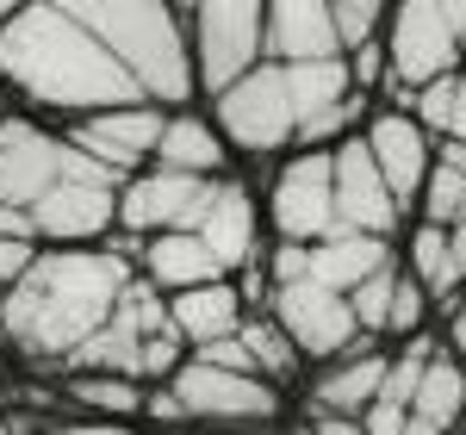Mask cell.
Returning a JSON list of instances; mask_svg holds the SVG:
<instances>
[{
    "label": "cell",
    "instance_id": "6da1fadb",
    "mask_svg": "<svg viewBox=\"0 0 466 435\" xmlns=\"http://www.w3.org/2000/svg\"><path fill=\"white\" fill-rule=\"evenodd\" d=\"M0 81L32 118H94L112 106H144L137 81L118 69L100 37L75 19V6H19L13 25L0 32Z\"/></svg>",
    "mask_w": 466,
    "mask_h": 435
},
{
    "label": "cell",
    "instance_id": "7a4b0ae2",
    "mask_svg": "<svg viewBox=\"0 0 466 435\" xmlns=\"http://www.w3.org/2000/svg\"><path fill=\"white\" fill-rule=\"evenodd\" d=\"M131 280L137 268L112 249H44L19 287L0 292V349L63 373L81 342L118 311Z\"/></svg>",
    "mask_w": 466,
    "mask_h": 435
},
{
    "label": "cell",
    "instance_id": "3957f363",
    "mask_svg": "<svg viewBox=\"0 0 466 435\" xmlns=\"http://www.w3.org/2000/svg\"><path fill=\"white\" fill-rule=\"evenodd\" d=\"M75 19L118 56V69L137 81V94H144L149 106H162V112L199 106L187 6H149V0H75Z\"/></svg>",
    "mask_w": 466,
    "mask_h": 435
},
{
    "label": "cell",
    "instance_id": "277c9868",
    "mask_svg": "<svg viewBox=\"0 0 466 435\" xmlns=\"http://www.w3.org/2000/svg\"><path fill=\"white\" fill-rule=\"evenodd\" d=\"M187 37H193V81L206 100H218L224 87L268 63V6L261 0L187 6Z\"/></svg>",
    "mask_w": 466,
    "mask_h": 435
},
{
    "label": "cell",
    "instance_id": "5b68a950",
    "mask_svg": "<svg viewBox=\"0 0 466 435\" xmlns=\"http://www.w3.org/2000/svg\"><path fill=\"white\" fill-rule=\"evenodd\" d=\"M118 187H125L118 175H106L100 162H87V156L69 149L63 181L32 206L37 243L44 249H106L118 237Z\"/></svg>",
    "mask_w": 466,
    "mask_h": 435
},
{
    "label": "cell",
    "instance_id": "8992f818",
    "mask_svg": "<svg viewBox=\"0 0 466 435\" xmlns=\"http://www.w3.org/2000/svg\"><path fill=\"white\" fill-rule=\"evenodd\" d=\"M386 69L398 94H423L430 81L466 69V6H435V0H404L386 19Z\"/></svg>",
    "mask_w": 466,
    "mask_h": 435
},
{
    "label": "cell",
    "instance_id": "52a82bcc",
    "mask_svg": "<svg viewBox=\"0 0 466 435\" xmlns=\"http://www.w3.org/2000/svg\"><path fill=\"white\" fill-rule=\"evenodd\" d=\"M218 137L237 156H292L299 149V112H292V87L280 63H261L255 75H243L237 87H224L218 100H206Z\"/></svg>",
    "mask_w": 466,
    "mask_h": 435
},
{
    "label": "cell",
    "instance_id": "ba28073f",
    "mask_svg": "<svg viewBox=\"0 0 466 435\" xmlns=\"http://www.w3.org/2000/svg\"><path fill=\"white\" fill-rule=\"evenodd\" d=\"M168 392L180 399V410L193 417V423H206V430H274L280 417H287V392L280 386H268V379H255V373H230V367H206L187 355L175 379H168Z\"/></svg>",
    "mask_w": 466,
    "mask_h": 435
},
{
    "label": "cell",
    "instance_id": "9c48e42d",
    "mask_svg": "<svg viewBox=\"0 0 466 435\" xmlns=\"http://www.w3.org/2000/svg\"><path fill=\"white\" fill-rule=\"evenodd\" d=\"M268 230H274V243H299V249L342 230L336 224V162H329V149L280 156V168L268 181Z\"/></svg>",
    "mask_w": 466,
    "mask_h": 435
},
{
    "label": "cell",
    "instance_id": "30bf717a",
    "mask_svg": "<svg viewBox=\"0 0 466 435\" xmlns=\"http://www.w3.org/2000/svg\"><path fill=\"white\" fill-rule=\"evenodd\" d=\"M268 318L287 329V342L299 349V361H305V367H329V361H342V355H355V349H367V336H360L349 298L329 292V287H318V280L274 287Z\"/></svg>",
    "mask_w": 466,
    "mask_h": 435
},
{
    "label": "cell",
    "instance_id": "8fae6325",
    "mask_svg": "<svg viewBox=\"0 0 466 435\" xmlns=\"http://www.w3.org/2000/svg\"><path fill=\"white\" fill-rule=\"evenodd\" d=\"M69 168V137L63 125H44L32 112H6L0 118V206L32 212Z\"/></svg>",
    "mask_w": 466,
    "mask_h": 435
},
{
    "label": "cell",
    "instance_id": "7c38bea8",
    "mask_svg": "<svg viewBox=\"0 0 466 435\" xmlns=\"http://www.w3.org/2000/svg\"><path fill=\"white\" fill-rule=\"evenodd\" d=\"M162 125H168V112L144 100V106H112V112H94V118H75V125H63V137H69L75 156H87L106 175L131 181V175L156 168Z\"/></svg>",
    "mask_w": 466,
    "mask_h": 435
},
{
    "label": "cell",
    "instance_id": "4fadbf2b",
    "mask_svg": "<svg viewBox=\"0 0 466 435\" xmlns=\"http://www.w3.org/2000/svg\"><path fill=\"white\" fill-rule=\"evenodd\" d=\"M360 144L380 162L398 212H417V199H423V187H430V175H435V137L423 131V118H417V112H398V106H373Z\"/></svg>",
    "mask_w": 466,
    "mask_h": 435
},
{
    "label": "cell",
    "instance_id": "5bb4252c",
    "mask_svg": "<svg viewBox=\"0 0 466 435\" xmlns=\"http://www.w3.org/2000/svg\"><path fill=\"white\" fill-rule=\"evenodd\" d=\"M212 181H193V175H168V168H144L118 187V230L125 237H168V230H193V218L206 206Z\"/></svg>",
    "mask_w": 466,
    "mask_h": 435
},
{
    "label": "cell",
    "instance_id": "9a60e30c",
    "mask_svg": "<svg viewBox=\"0 0 466 435\" xmlns=\"http://www.w3.org/2000/svg\"><path fill=\"white\" fill-rule=\"evenodd\" d=\"M329 162H336V224L342 230H360V237H386L398 243V230H404V212H398L392 187L380 175V162L367 156L360 137L329 149Z\"/></svg>",
    "mask_w": 466,
    "mask_h": 435
},
{
    "label": "cell",
    "instance_id": "2e32d148",
    "mask_svg": "<svg viewBox=\"0 0 466 435\" xmlns=\"http://www.w3.org/2000/svg\"><path fill=\"white\" fill-rule=\"evenodd\" d=\"M193 237L224 261L230 280H237L249 261L268 255V243H261V212H255V193H249L243 175H218L212 181L206 206H199V218H193Z\"/></svg>",
    "mask_w": 466,
    "mask_h": 435
},
{
    "label": "cell",
    "instance_id": "e0dca14e",
    "mask_svg": "<svg viewBox=\"0 0 466 435\" xmlns=\"http://www.w3.org/2000/svg\"><path fill=\"white\" fill-rule=\"evenodd\" d=\"M268 63L299 69V63H342V37L329 0H274L268 6Z\"/></svg>",
    "mask_w": 466,
    "mask_h": 435
},
{
    "label": "cell",
    "instance_id": "ac0fdd59",
    "mask_svg": "<svg viewBox=\"0 0 466 435\" xmlns=\"http://www.w3.org/2000/svg\"><path fill=\"white\" fill-rule=\"evenodd\" d=\"M386 373H392V355L386 349H355L342 361H329L311 373V392H305V410L311 417H367L373 399L386 392Z\"/></svg>",
    "mask_w": 466,
    "mask_h": 435
},
{
    "label": "cell",
    "instance_id": "d6986e66",
    "mask_svg": "<svg viewBox=\"0 0 466 435\" xmlns=\"http://www.w3.org/2000/svg\"><path fill=\"white\" fill-rule=\"evenodd\" d=\"M156 168H168V175H193V181H218V175H230V144L218 137L212 112H206V106L168 112L162 144H156Z\"/></svg>",
    "mask_w": 466,
    "mask_h": 435
},
{
    "label": "cell",
    "instance_id": "ffe728a7",
    "mask_svg": "<svg viewBox=\"0 0 466 435\" xmlns=\"http://www.w3.org/2000/svg\"><path fill=\"white\" fill-rule=\"evenodd\" d=\"M168 324L187 342V355H199L212 342H230L237 329L249 324V305H243L237 280H212V287H193L180 298H168Z\"/></svg>",
    "mask_w": 466,
    "mask_h": 435
},
{
    "label": "cell",
    "instance_id": "44dd1931",
    "mask_svg": "<svg viewBox=\"0 0 466 435\" xmlns=\"http://www.w3.org/2000/svg\"><path fill=\"white\" fill-rule=\"evenodd\" d=\"M144 274L149 287L162 292V298H180V292H193V287H212V280H230L224 274V261H218L193 230H168V237H149L144 243Z\"/></svg>",
    "mask_w": 466,
    "mask_h": 435
},
{
    "label": "cell",
    "instance_id": "7402d4cb",
    "mask_svg": "<svg viewBox=\"0 0 466 435\" xmlns=\"http://www.w3.org/2000/svg\"><path fill=\"white\" fill-rule=\"evenodd\" d=\"M386 261H398V243L360 237V230H336V237H323V243L305 249V280H318V287L349 298V292H355L367 274H380Z\"/></svg>",
    "mask_w": 466,
    "mask_h": 435
},
{
    "label": "cell",
    "instance_id": "603a6c76",
    "mask_svg": "<svg viewBox=\"0 0 466 435\" xmlns=\"http://www.w3.org/2000/svg\"><path fill=\"white\" fill-rule=\"evenodd\" d=\"M398 261H404V274H410L417 287L430 292L435 311H448L466 292V274L454 268V237H448L441 224H423V218H417V224L404 230V243H398Z\"/></svg>",
    "mask_w": 466,
    "mask_h": 435
},
{
    "label": "cell",
    "instance_id": "cb8c5ba5",
    "mask_svg": "<svg viewBox=\"0 0 466 435\" xmlns=\"http://www.w3.org/2000/svg\"><path fill=\"white\" fill-rule=\"evenodd\" d=\"M149 386L125 379V373H63V404L69 417H106V423H131L144 417Z\"/></svg>",
    "mask_w": 466,
    "mask_h": 435
},
{
    "label": "cell",
    "instance_id": "d4e9b609",
    "mask_svg": "<svg viewBox=\"0 0 466 435\" xmlns=\"http://www.w3.org/2000/svg\"><path fill=\"white\" fill-rule=\"evenodd\" d=\"M410 417H423L430 430L441 435H461L466 430V367L441 349L423 373V386H417V404H410Z\"/></svg>",
    "mask_w": 466,
    "mask_h": 435
},
{
    "label": "cell",
    "instance_id": "484cf974",
    "mask_svg": "<svg viewBox=\"0 0 466 435\" xmlns=\"http://www.w3.org/2000/svg\"><path fill=\"white\" fill-rule=\"evenodd\" d=\"M237 342L249 349V367H255V379H268V386H292L299 379V349L287 342V329L274 324L268 311H249V324L237 329Z\"/></svg>",
    "mask_w": 466,
    "mask_h": 435
},
{
    "label": "cell",
    "instance_id": "4316f807",
    "mask_svg": "<svg viewBox=\"0 0 466 435\" xmlns=\"http://www.w3.org/2000/svg\"><path fill=\"white\" fill-rule=\"evenodd\" d=\"M410 112L423 118V131H430L435 144H466V69L430 81Z\"/></svg>",
    "mask_w": 466,
    "mask_h": 435
},
{
    "label": "cell",
    "instance_id": "83f0119b",
    "mask_svg": "<svg viewBox=\"0 0 466 435\" xmlns=\"http://www.w3.org/2000/svg\"><path fill=\"white\" fill-rule=\"evenodd\" d=\"M404 280V261H386L380 274H367L355 292H349V311H355V324L367 342H386V318H392V292Z\"/></svg>",
    "mask_w": 466,
    "mask_h": 435
},
{
    "label": "cell",
    "instance_id": "f1b7e54d",
    "mask_svg": "<svg viewBox=\"0 0 466 435\" xmlns=\"http://www.w3.org/2000/svg\"><path fill=\"white\" fill-rule=\"evenodd\" d=\"M336 13V37H342V56H355L367 44H386V19L392 6H373V0H329Z\"/></svg>",
    "mask_w": 466,
    "mask_h": 435
},
{
    "label": "cell",
    "instance_id": "f546056e",
    "mask_svg": "<svg viewBox=\"0 0 466 435\" xmlns=\"http://www.w3.org/2000/svg\"><path fill=\"white\" fill-rule=\"evenodd\" d=\"M37 255H44V243H19V237H0V292H13L25 274L37 268Z\"/></svg>",
    "mask_w": 466,
    "mask_h": 435
},
{
    "label": "cell",
    "instance_id": "4dcf8cb0",
    "mask_svg": "<svg viewBox=\"0 0 466 435\" xmlns=\"http://www.w3.org/2000/svg\"><path fill=\"white\" fill-rule=\"evenodd\" d=\"M144 417L156 423V430H187V423H193V417L180 410V399L168 392V386H149V399H144Z\"/></svg>",
    "mask_w": 466,
    "mask_h": 435
},
{
    "label": "cell",
    "instance_id": "1f68e13d",
    "mask_svg": "<svg viewBox=\"0 0 466 435\" xmlns=\"http://www.w3.org/2000/svg\"><path fill=\"white\" fill-rule=\"evenodd\" d=\"M37 435H137L131 423H106V417H56V423H44Z\"/></svg>",
    "mask_w": 466,
    "mask_h": 435
},
{
    "label": "cell",
    "instance_id": "d6a6232c",
    "mask_svg": "<svg viewBox=\"0 0 466 435\" xmlns=\"http://www.w3.org/2000/svg\"><path fill=\"white\" fill-rule=\"evenodd\" d=\"M360 430H367V435H404V430H410V410L392 404V399H373V410L360 417Z\"/></svg>",
    "mask_w": 466,
    "mask_h": 435
},
{
    "label": "cell",
    "instance_id": "836d02e7",
    "mask_svg": "<svg viewBox=\"0 0 466 435\" xmlns=\"http://www.w3.org/2000/svg\"><path fill=\"white\" fill-rule=\"evenodd\" d=\"M441 349H448V355L466 367V292L448 305V311H441Z\"/></svg>",
    "mask_w": 466,
    "mask_h": 435
},
{
    "label": "cell",
    "instance_id": "e575fe53",
    "mask_svg": "<svg viewBox=\"0 0 466 435\" xmlns=\"http://www.w3.org/2000/svg\"><path fill=\"white\" fill-rule=\"evenodd\" d=\"M193 361H206V367H230V373H255V367H249V349H243L237 336H230V342H212V349H199Z\"/></svg>",
    "mask_w": 466,
    "mask_h": 435
},
{
    "label": "cell",
    "instance_id": "d590c367",
    "mask_svg": "<svg viewBox=\"0 0 466 435\" xmlns=\"http://www.w3.org/2000/svg\"><path fill=\"white\" fill-rule=\"evenodd\" d=\"M0 237H19V243H37V224H32V212H13V206H0Z\"/></svg>",
    "mask_w": 466,
    "mask_h": 435
},
{
    "label": "cell",
    "instance_id": "8d00e7d4",
    "mask_svg": "<svg viewBox=\"0 0 466 435\" xmlns=\"http://www.w3.org/2000/svg\"><path fill=\"white\" fill-rule=\"evenodd\" d=\"M305 417H311V410H305ZM311 430H318V435H367V430H360V417H311Z\"/></svg>",
    "mask_w": 466,
    "mask_h": 435
},
{
    "label": "cell",
    "instance_id": "74e56055",
    "mask_svg": "<svg viewBox=\"0 0 466 435\" xmlns=\"http://www.w3.org/2000/svg\"><path fill=\"white\" fill-rule=\"evenodd\" d=\"M448 237H454V268H461V274H466V218H461V224H454V230H448Z\"/></svg>",
    "mask_w": 466,
    "mask_h": 435
},
{
    "label": "cell",
    "instance_id": "f35d334b",
    "mask_svg": "<svg viewBox=\"0 0 466 435\" xmlns=\"http://www.w3.org/2000/svg\"><path fill=\"white\" fill-rule=\"evenodd\" d=\"M6 112H19V100H13V94H6V81H0V118H6Z\"/></svg>",
    "mask_w": 466,
    "mask_h": 435
},
{
    "label": "cell",
    "instance_id": "ab89813d",
    "mask_svg": "<svg viewBox=\"0 0 466 435\" xmlns=\"http://www.w3.org/2000/svg\"><path fill=\"white\" fill-rule=\"evenodd\" d=\"M0 435H25V430H19V423H13V417H6V410H0Z\"/></svg>",
    "mask_w": 466,
    "mask_h": 435
},
{
    "label": "cell",
    "instance_id": "60d3db41",
    "mask_svg": "<svg viewBox=\"0 0 466 435\" xmlns=\"http://www.w3.org/2000/svg\"><path fill=\"white\" fill-rule=\"evenodd\" d=\"M206 435H261V430H206Z\"/></svg>",
    "mask_w": 466,
    "mask_h": 435
},
{
    "label": "cell",
    "instance_id": "b9f144b4",
    "mask_svg": "<svg viewBox=\"0 0 466 435\" xmlns=\"http://www.w3.org/2000/svg\"><path fill=\"white\" fill-rule=\"evenodd\" d=\"M461 435H466V430H461Z\"/></svg>",
    "mask_w": 466,
    "mask_h": 435
}]
</instances>
